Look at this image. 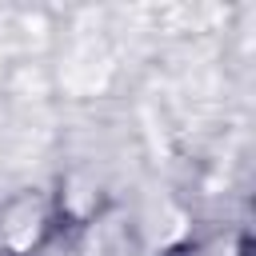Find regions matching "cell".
I'll return each instance as SVG.
<instances>
[{
    "mask_svg": "<svg viewBox=\"0 0 256 256\" xmlns=\"http://www.w3.org/2000/svg\"><path fill=\"white\" fill-rule=\"evenodd\" d=\"M48 232H52V208H48L44 196L24 192V196L4 204V212H0V244H4L8 256H32L44 244Z\"/></svg>",
    "mask_w": 256,
    "mask_h": 256,
    "instance_id": "cell-1",
    "label": "cell"
}]
</instances>
